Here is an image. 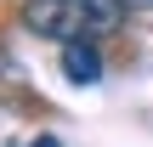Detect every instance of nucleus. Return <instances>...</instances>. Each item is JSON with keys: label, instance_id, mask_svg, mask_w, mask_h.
Instances as JSON below:
<instances>
[{"label": "nucleus", "instance_id": "f257e3e1", "mask_svg": "<svg viewBox=\"0 0 153 147\" xmlns=\"http://www.w3.org/2000/svg\"><path fill=\"white\" fill-rule=\"evenodd\" d=\"M17 23L40 40L57 45H79V40H102L125 23L119 0H17Z\"/></svg>", "mask_w": 153, "mask_h": 147}, {"label": "nucleus", "instance_id": "f03ea898", "mask_svg": "<svg viewBox=\"0 0 153 147\" xmlns=\"http://www.w3.org/2000/svg\"><path fill=\"white\" fill-rule=\"evenodd\" d=\"M62 79H68V85H97V79H102V45H97V40L62 45Z\"/></svg>", "mask_w": 153, "mask_h": 147}, {"label": "nucleus", "instance_id": "7ed1b4c3", "mask_svg": "<svg viewBox=\"0 0 153 147\" xmlns=\"http://www.w3.org/2000/svg\"><path fill=\"white\" fill-rule=\"evenodd\" d=\"M0 79H6V85H23V68L11 62V51H6V45H0Z\"/></svg>", "mask_w": 153, "mask_h": 147}, {"label": "nucleus", "instance_id": "20e7f679", "mask_svg": "<svg viewBox=\"0 0 153 147\" xmlns=\"http://www.w3.org/2000/svg\"><path fill=\"white\" fill-rule=\"evenodd\" d=\"M125 11H153V0H119Z\"/></svg>", "mask_w": 153, "mask_h": 147}, {"label": "nucleus", "instance_id": "39448f33", "mask_svg": "<svg viewBox=\"0 0 153 147\" xmlns=\"http://www.w3.org/2000/svg\"><path fill=\"white\" fill-rule=\"evenodd\" d=\"M28 147H62V142H57V136H34Z\"/></svg>", "mask_w": 153, "mask_h": 147}]
</instances>
